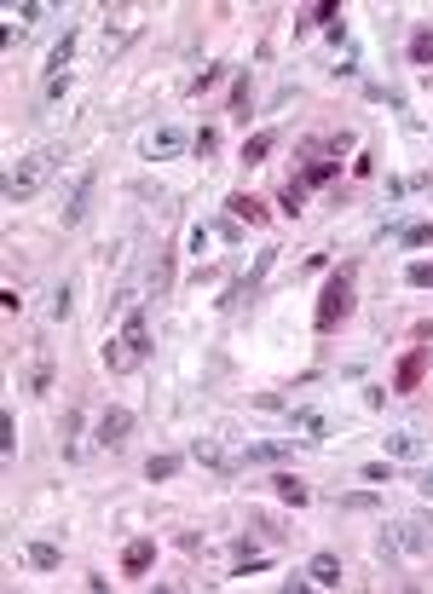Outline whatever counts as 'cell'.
Instances as JSON below:
<instances>
[{
  "label": "cell",
  "mask_w": 433,
  "mask_h": 594,
  "mask_svg": "<svg viewBox=\"0 0 433 594\" xmlns=\"http://www.w3.org/2000/svg\"><path fill=\"white\" fill-rule=\"evenodd\" d=\"M150 566H156V537H133L122 548V577H145Z\"/></svg>",
  "instance_id": "11"
},
{
  "label": "cell",
  "mask_w": 433,
  "mask_h": 594,
  "mask_svg": "<svg viewBox=\"0 0 433 594\" xmlns=\"http://www.w3.org/2000/svg\"><path fill=\"white\" fill-rule=\"evenodd\" d=\"M0 450H6V456L18 450V422H12V410H0Z\"/></svg>",
  "instance_id": "33"
},
{
  "label": "cell",
  "mask_w": 433,
  "mask_h": 594,
  "mask_svg": "<svg viewBox=\"0 0 433 594\" xmlns=\"http://www.w3.org/2000/svg\"><path fill=\"white\" fill-rule=\"evenodd\" d=\"M433 243V219H416V225L399 231V248H428Z\"/></svg>",
  "instance_id": "29"
},
{
  "label": "cell",
  "mask_w": 433,
  "mask_h": 594,
  "mask_svg": "<svg viewBox=\"0 0 433 594\" xmlns=\"http://www.w3.org/2000/svg\"><path fill=\"white\" fill-rule=\"evenodd\" d=\"M248 110H254V75L237 70V81H232V122H248Z\"/></svg>",
  "instance_id": "15"
},
{
  "label": "cell",
  "mask_w": 433,
  "mask_h": 594,
  "mask_svg": "<svg viewBox=\"0 0 433 594\" xmlns=\"http://www.w3.org/2000/svg\"><path fill=\"white\" fill-rule=\"evenodd\" d=\"M382 554H433V514H405L393 537H382Z\"/></svg>",
  "instance_id": "5"
},
{
  "label": "cell",
  "mask_w": 433,
  "mask_h": 594,
  "mask_svg": "<svg viewBox=\"0 0 433 594\" xmlns=\"http://www.w3.org/2000/svg\"><path fill=\"white\" fill-rule=\"evenodd\" d=\"M289 456H295V438H254V445H243L237 468H272V461H289Z\"/></svg>",
  "instance_id": "9"
},
{
  "label": "cell",
  "mask_w": 433,
  "mask_h": 594,
  "mask_svg": "<svg viewBox=\"0 0 433 594\" xmlns=\"http://www.w3.org/2000/svg\"><path fill=\"white\" fill-rule=\"evenodd\" d=\"M70 312H75V294H70V283H58L52 289V324H64Z\"/></svg>",
  "instance_id": "31"
},
{
  "label": "cell",
  "mask_w": 433,
  "mask_h": 594,
  "mask_svg": "<svg viewBox=\"0 0 433 594\" xmlns=\"http://www.w3.org/2000/svg\"><path fill=\"white\" fill-rule=\"evenodd\" d=\"M353 306H359V260H341V271H330V278H323L312 329H318V335H335V329L353 317Z\"/></svg>",
  "instance_id": "2"
},
{
  "label": "cell",
  "mask_w": 433,
  "mask_h": 594,
  "mask_svg": "<svg viewBox=\"0 0 433 594\" xmlns=\"http://www.w3.org/2000/svg\"><path fill=\"white\" fill-rule=\"evenodd\" d=\"M272 491H277V502H289V508H307L312 502V485L300 479V473H272Z\"/></svg>",
  "instance_id": "14"
},
{
  "label": "cell",
  "mask_w": 433,
  "mask_h": 594,
  "mask_svg": "<svg viewBox=\"0 0 433 594\" xmlns=\"http://www.w3.org/2000/svg\"><path fill=\"white\" fill-rule=\"evenodd\" d=\"M232 75V64H202V75H191V98H202V93H214V87Z\"/></svg>",
  "instance_id": "24"
},
{
  "label": "cell",
  "mask_w": 433,
  "mask_h": 594,
  "mask_svg": "<svg viewBox=\"0 0 433 594\" xmlns=\"http://www.w3.org/2000/svg\"><path fill=\"white\" fill-rule=\"evenodd\" d=\"M168 294H173V248H162L150 266V301H168Z\"/></svg>",
  "instance_id": "17"
},
{
  "label": "cell",
  "mask_w": 433,
  "mask_h": 594,
  "mask_svg": "<svg viewBox=\"0 0 433 594\" xmlns=\"http://www.w3.org/2000/svg\"><path fill=\"white\" fill-rule=\"evenodd\" d=\"M191 150H197V156H214V150H220V133H214V127H202V133L191 139Z\"/></svg>",
  "instance_id": "34"
},
{
  "label": "cell",
  "mask_w": 433,
  "mask_h": 594,
  "mask_svg": "<svg viewBox=\"0 0 433 594\" xmlns=\"http://www.w3.org/2000/svg\"><path fill=\"white\" fill-rule=\"evenodd\" d=\"M93 185H99V168H81V173H75L70 196H64V208H58V225H64V231H75V225L87 219V202H93Z\"/></svg>",
  "instance_id": "6"
},
{
  "label": "cell",
  "mask_w": 433,
  "mask_h": 594,
  "mask_svg": "<svg viewBox=\"0 0 433 594\" xmlns=\"http://www.w3.org/2000/svg\"><path fill=\"white\" fill-rule=\"evenodd\" d=\"M58 450H64V461H75V450H81V410H64V422H58Z\"/></svg>",
  "instance_id": "20"
},
{
  "label": "cell",
  "mask_w": 433,
  "mask_h": 594,
  "mask_svg": "<svg viewBox=\"0 0 433 594\" xmlns=\"http://www.w3.org/2000/svg\"><path fill=\"white\" fill-rule=\"evenodd\" d=\"M29 392H35V399H47V392H52V352H41V358H35V369H29Z\"/></svg>",
  "instance_id": "28"
},
{
  "label": "cell",
  "mask_w": 433,
  "mask_h": 594,
  "mask_svg": "<svg viewBox=\"0 0 433 594\" xmlns=\"http://www.w3.org/2000/svg\"><path fill=\"white\" fill-rule=\"evenodd\" d=\"M277 208H284L289 219H300V214H307V185H300V179H289L284 191H277Z\"/></svg>",
  "instance_id": "25"
},
{
  "label": "cell",
  "mask_w": 433,
  "mask_h": 594,
  "mask_svg": "<svg viewBox=\"0 0 433 594\" xmlns=\"http://www.w3.org/2000/svg\"><path fill=\"white\" fill-rule=\"evenodd\" d=\"M387 404V387H364V410H382Z\"/></svg>",
  "instance_id": "37"
},
{
  "label": "cell",
  "mask_w": 433,
  "mask_h": 594,
  "mask_svg": "<svg viewBox=\"0 0 433 594\" xmlns=\"http://www.w3.org/2000/svg\"><path fill=\"white\" fill-rule=\"evenodd\" d=\"M150 358V317H145V306H127L122 312V329L116 335H104V346H99V364L110 369V376H127V369H139Z\"/></svg>",
  "instance_id": "1"
},
{
  "label": "cell",
  "mask_w": 433,
  "mask_h": 594,
  "mask_svg": "<svg viewBox=\"0 0 433 594\" xmlns=\"http://www.w3.org/2000/svg\"><path fill=\"white\" fill-rule=\"evenodd\" d=\"M364 479H370V485H393V456H382V461H364Z\"/></svg>",
  "instance_id": "32"
},
{
  "label": "cell",
  "mask_w": 433,
  "mask_h": 594,
  "mask_svg": "<svg viewBox=\"0 0 433 594\" xmlns=\"http://www.w3.org/2000/svg\"><path fill=\"white\" fill-rule=\"evenodd\" d=\"M422 491H428V497H433V461H428V468H422Z\"/></svg>",
  "instance_id": "38"
},
{
  "label": "cell",
  "mask_w": 433,
  "mask_h": 594,
  "mask_svg": "<svg viewBox=\"0 0 433 594\" xmlns=\"http://www.w3.org/2000/svg\"><path fill=\"white\" fill-rule=\"evenodd\" d=\"M387 456H393V461H416L422 456V438L416 433H387Z\"/></svg>",
  "instance_id": "26"
},
{
  "label": "cell",
  "mask_w": 433,
  "mask_h": 594,
  "mask_svg": "<svg viewBox=\"0 0 433 594\" xmlns=\"http://www.w3.org/2000/svg\"><path fill=\"white\" fill-rule=\"evenodd\" d=\"M70 156V150L64 145H35L29 150V156H18V168L6 173V202H29V196H41V185L52 179V173H58V162Z\"/></svg>",
  "instance_id": "3"
},
{
  "label": "cell",
  "mask_w": 433,
  "mask_h": 594,
  "mask_svg": "<svg viewBox=\"0 0 433 594\" xmlns=\"http://www.w3.org/2000/svg\"><path fill=\"white\" fill-rule=\"evenodd\" d=\"M272 150H277V133H272V127H266V133L243 139V156H237V162H243V168H260V162L272 156Z\"/></svg>",
  "instance_id": "18"
},
{
  "label": "cell",
  "mask_w": 433,
  "mask_h": 594,
  "mask_svg": "<svg viewBox=\"0 0 433 594\" xmlns=\"http://www.w3.org/2000/svg\"><path fill=\"white\" fill-rule=\"evenodd\" d=\"M405 283H410V289H433V260H410Z\"/></svg>",
  "instance_id": "30"
},
{
  "label": "cell",
  "mask_w": 433,
  "mask_h": 594,
  "mask_svg": "<svg viewBox=\"0 0 433 594\" xmlns=\"http://www.w3.org/2000/svg\"><path fill=\"white\" fill-rule=\"evenodd\" d=\"M335 173H341V156H318V162H307V173H300V185H307V191H312V185H330Z\"/></svg>",
  "instance_id": "23"
},
{
  "label": "cell",
  "mask_w": 433,
  "mask_h": 594,
  "mask_svg": "<svg viewBox=\"0 0 433 594\" xmlns=\"http://www.w3.org/2000/svg\"><path fill=\"white\" fill-rule=\"evenodd\" d=\"M289 427H300V445H323V438H330V422H323L318 410H289Z\"/></svg>",
  "instance_id": "16"
},
{
  "label": "cell",
  "mask_w": 433,
  "mask_h": 594,
  "mask_svg": "<svg viewBox=\"0 0 433 594\" xmlns=\"http://www.w3.org/2000/svg\"><path fill=\"white\" fill-rule=\"evenodd\" d=\"M191 461H202V468H214V473H232L237 468V461L214 445V438H197V445H191Z\"/></svg>",
  "instance_id": "19"
},
{
  "label": "cell",
  "mask_w": 433,
  "mask_h": 594,
  "mask_svg": "<svg viewBox=\"0 0 433 594\" xmlns=\"http://www.w3.org/2000/svg\"><path fill=\"white\" fill-rule=\"evenodd\" d=\"M75 41H81V24L64 29V41L47 52V70H41V98L47 104H58L64 93H70V64H75Z\"/></svg>",
  "instance_id": "4"
},
{
  "label": "cell",
  "mask_w": 433,
  "mask_h": 594,
  "mask_svg": "<svg viewBox=\"0 0 433 594\" xmlns=\"http://www.w3.org/2000/svg\"><path fill=\"white\" fill-rule=\"evenodd\" d=\"M186 243H191V255H209V225H191Z\"/></svg>",
  "instance_id": "36"
},
{
  "label": "cell",
  "mask_w": 433,
  "mask_h": 594,
  "mask_svg": "<svg viewBox=\"0 0 433 594\" xmlns=\"http://www.w3.org/2000/svg\"><path fill=\"white\" fill-rule=\"evenodd\" d=\"M307 583H312V589H341V554H330V548L312 554L307 560Z\"/></svg>",
  "instance_id": "12"
},
{
  "label": "cell",
  "mask_w": 433,
  "mask_h": 594,
  "mask_svg": "<svg viewBox=\"0 0 433 594\" xmlns=\"http://www.w3.org/2000/svg\"><path fill=\"white\" fill-rule=\"evenodd\" d=\"M341 508H346V514H370L376 497H370V491H353V497H341Z\"/></svg>",
  "instance_id": "35"
},
{
  "label": "cell",
  "mask_w": 433,
  "mask_h": 594,
  "mask_svg": "<svg viewBox=\"0 0 433 594\" xmlns=\"http://www.w3.org/2000/svg\"><path fill=\"white\" fill-rule=\"evenodd\" d=\"M225 214H232L237 225H266V202H260V196H248V191H232V196H225Z\"/></svg>",
  "instance_id": "13"
},
{
  "label": "cell",
  "mask_w": 433,
  "mask_h": 594,
  "mask_svg": "<svg viewBox=\"0 0 433 594\" xmlns=\"http://www.w3.org/2000/svg\"><path fill=\"white\" fill-rule=\"evenodd\" d=\"M24 560H29L35 571H58V566H64V554H58L52 543H29V548H24Z\"/></svg>",
  "instance_id": "27"
},
{
  "label": "cell",
  "mask_w": 433,
  "mask_h": 594,
  "mask_svg": "<svg viewBox=\"0 0 433 594\" xmlns=\"http://www.w3.org/2000/svg\"><path fill=\"white\" fill-rule=\"evenodd\" d=\"M191 139L197 133H186V127H156V133L145 139V156L150 162H173V156H186L191 150Z\"/></svg>",
  "instance_id": "10"
},
{
  "label": "cell",
  "mask_w": 433,
  "mask_h": 594,
  "mask_svg": "<svg viewBox=\"0 0 433 594\" xmlns=\"http://www.w3.org/2000/svg\"><path fill=\"white\" fill-rule=\"evenodd\" d=\"M428 369H433V346H410L393 364V392H416L428 381Z\"/></svg>",
  "instance_id": "8"
},
{
  "label": "cell",
  "mask_w": 433,
  "mask_h": 594,
  "mask_svg": "<svg viewBox=\"0 0 433 594\" xmlns=\"http://www.w3.org/2000/svg\"><path fill=\"white\" fill-rule=\"evenodd\" d=\"M179 468H186V456H179V450H162V456L145 461V479H150V485H162V479H173Z\"/></svg>",
  "instance_id": "21"
},
{
  "label": "cell",
  "mask_w": 433,
  "mask_h": 594,
  "mask_svg": "<svg viewBox=\"0 0 433 594\" xmlns=\"http://www.w3.org/2000/svg\"><path fill=\"white\" fill-rule=\"evenodd\" d=\"M410 64H416V70H433V24H416V35H410Z\"/></svg>",
  "instance_id": "22"
},
{
  "label": "cell",
  "mask_w": 433,
  "mask_h": 594,
  "mask_svg": "<svg viewBox=\"0 0 433 594\" xmlns=\"http://www.w3.org/2000/svg\"><path fill=\"white\" fill-rule=\"evenodd\" d=\"M93 438H99V450H122L127 438H133V410H127V404H110V410L99 415V427H93Z\"/></svg>",
  "instance_id": "7"
}]
</instances>
